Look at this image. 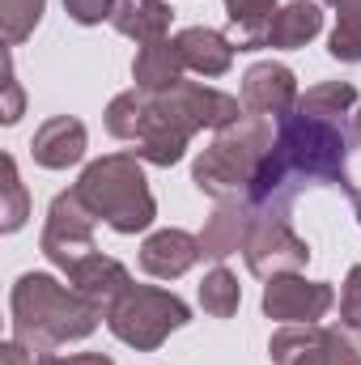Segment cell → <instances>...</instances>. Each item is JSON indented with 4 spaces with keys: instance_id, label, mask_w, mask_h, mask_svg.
<instances>
[{
    "instance_id": "obj_16",
    "label": "cell",
    "mask_w": 361,
    "mask_h": 365,
    "mask_svg": "<svg viewBox=\"0 0 361 365\" xmlns=\"http://www.w3.org/2000/svg\"><path fill=\"white\" fill-rule=\"evenodd\" d=\"M175 47H179L183 64L200 77H225L230 64H234V38H225L221 30L213 26H187L175 34Z\"/></svg>"
},
{
    "instance_id": "obj_21",
    "label": "cell",
    "mask_w": 361,
    "mask_h": 365,
    "mask_svg": "<svg viewBox=\"0 0 361 365\" xmlns=\"http://www.w3.org/2000/svg\"><path fill=\"white\" fill-rule=\"evenodd\" d=\"M357 106V90L349 81H319L298 98V115H310V119H345L349 110Z\"/></svg>"
},
{
    "instance_id": "obj_7",
    "label": "cell",
    "mask_w": 361,
    "mask_h": 365,
    "mask_svg": "<svg viewBox=\"0 0 361 365\" xmlns=\"http://www.w3.org/2000/svg\"><path fill=\"white\" fill-rule=\"evenodd\" d=\"M276 365H361V327L353 323H306L280 327L268 344Z\"/></svg>"
},
{
    "instance_id": "obj_2",
    "label": "cell",
    "mask_w": 361,
    "mask_h": 365,
    "mask_svg": "<svg viewBox=\"0 0 361 365\" xmlns=\"http://www.w3.org/2000/svg\"><path fill=\"white\" fill-rule=\"evenodd\" d=\"M247 106L234 93L195 86V81H179L175 90L149 93V115H145V128L136 140V158L149 166H175L195 132H204V128L221 132Z\"/></svg>"
},
{
    "instance_id": "obj_9",
    "label": "cell",
    "mask_w": 361,
    "mask_h": 365,
    "mask_svg": "<svg viewBox=\"0 0 361 365\" xmlns=\"http://www.w3.org/2000/svg\"><path fill=\"white\" fill-rule=\"evenodd\" d=\"M247 268L260 276V280H272V276H289L302 272L310 264V242L302 234H293L289 217H264L255 221L251 230V242H247Z\"/></svg>"
},
{
    "instance_id": "obj_32",
    "label": "cell",
    "mask_w": 361,
    "mask_h": 365,
    "mask_svg": "<svg viewBox=\"0 0 361 365\" xmlns=\"http://www.w3.org/2000/svg\"><path fill=\"white\" fill-rule=\"evenodd\" d=\"M64 365H115V361L102 357V353H77V357H64Z\"/></svg>"
},
{
    "instance_id": "obj_30",
    "label": "cell",
    "mask_w": 361,
    "mask_h": 365,
    "mask_svg": "<svg viewBox=\"0 0 361 365\" xmlns=\"http://www.w3.org/2000/svg\"><path fill=\"white\" fill-rule=\"evenodd\" d=\"M0 365H34V353L26 344L9 340V344H0Z\"/></svg>"
},
{
    "instance_id": "obj_19",
    "label": "cell",
    "mask_w": 361,
    "mask_h": 365,
    "mask_svg": "<svg viewBox=\"0 0 361 365\" xmlns=\"http://www.w3.org/2000/svg\"><path fill=\"white\" fill-rule=\"evenodd\" d=\"M319 30H323L319 0H293L285 9H276V17H272V26H268V47H276V51L306 47Z\"/></svg>"
},
{
    "instance_id": "obj_35",
    "label": "cell",
    "mask_w": 361,
    "mask_h": 365,
    "mask_svg": "<svg viewBox=\"0 0 361 365\" xmlns=\"http://www.w3.org/2000/svg\"><path fill=\"white\" fill-rule=\"evenodd\" d=\"M353 204H357V221H361V191H357V195H353Z\"/></svg>"
},
{
    "instance_id": "obj_23",
    "label": "cell",
    "mask_w": 361,
    "mask_h": 365,
    "mask_svg": "<svg viewBox=\"0 0 361 365\" xmlns=\"http://www.w3.org/2000/svg\"><path fill=\"white\" fill-rule=\"evenodd\" d=\"M238 302H243V289H238V276L230 272V268H213V272L200 280V306H204V314H213V319H230V314H238Z\"/></svg>"
},
{
    "instance_id": "obj_24",
    "label": "cell",
    "mask_w": 361,
    "mask_h": 365,
    "mask_svg": "<svg viewBox=\"0 0 361 365\" xmlns=\"http://www.w3.org/2000/svg\"><path fill=\"white\" fill-rule=\"evenodd\" d=\"M47 0H0V34L4 47H17L34 34V26L43 21Z\"/></svg>"
},
{
    "instance_id": "obj_12",
    "label": "cell",
    "mask_w": 361,
    "mask_h": 365,
    "mask_svg": "<svg viewBox=\"0 0 361 365\" xmlns=\"http://www.w3.org/2000/svg\"><path fill=\"white\" fill-rule=\"evenodd\" d=\"M255 221H260V212L251 208V200H225V204H217V212H213V217L204 221V230H200L204 259H217V264H221V259L247 251Z\"/></svg>"
},
{
    "instance_id": "obj_26",
    "label": "cell",
    "mask_w": 361,
    "mask_h": 365,
    "mask_svg": "<svg viewBox=\"0 0 361 365\" xmlns=\"http://www.w3.org/2000/svg\"><path fill=\"white\" fill-rule=\"evenodd\" d=\"M327 51H332V60H340V64H361V21H336V30H332V38H327Z\"/></svg>"
},
{
    "instance_id": "obj_4",
    "label": "cell",
    "mask_w": 361,
    "mask_h": 365,
    "mask_svg": "<svg viewBox=\"0 0 361 365\" xmlns=\"http://www.w3.org/2000/svg\"><path fill=\"white\" fill-rule=\"evenodd\" d=\"M272 145H276V132H272L268 115H251L243 110L230 128H221L213 136V145L195 158L191 166V182L225 204V200H247L251 195V182L260 175V166L268 162Z\"/></svg>"
},
{
    "instance_id": "obj_28",
    "label": "cell",
    "mask_w": 361,
    "mask_h": 365,
    "mask_svg": "<svg viewBox=\"0 0 361 365\" xmlns=\"http://www.w3.org/2000/svg\"><path fill=\"white\" fill-rule=\"evenodd\" d=\"M340 319L353 323V327H361V264L349 272V280H345V293H340Z\"/></svg>"
},
{
    "instance_id": "obj_6",
    "label": "cell",
    "mask_w": 361,
    "mask_h": 365,
    "mask_svg": "<svg viewBox=\"0 0 361 365\" xmlns=\"http://www.w3.org/2000/svg\"><path fill=\"white\" fill-rule=\"evenodd\" d=\"M106 327L115 340H123L128 349L136 353H153L166 344L171 331H179L191 323V310L187 302L166 293V289H153V284H128L111 306H106Z\"/></svg>"
},
{
    "instance_id": "obj_5",
    "label": "cell",
    "mask_w": 361,
    "mask_h": 365,
    "mask_svg": "<svg viewBox=\"0 0 361 365\" xmlns=\"http://www.w3.org/2000/svg\"><path fill=\"white\" fill-rule=\"evenodd\" d=\"M77 191L98 212V221H106L115 234H141L158 217V200H153V191L145 182V170H141L136 153H111V158L90 162L81 182H77Z\"/></svg>"
},
{
    "instance_id": "obj_34",
    "label": "cell",
    "mask_w": 361,
    "mask_h": 365,
    "mask_svg": "<svg viewBox=\"0 0 361 365\" xmlns=\"http://www.w3.org/2000/svg\"><path fill=\"white\" fill-rule=\"evenodd\" d=\"M353 136H357V140H361V110H357V115H353Z\"/></svg>"
},
{
    "instance_id": "obj_11",
    "label": "cell",
    "mask_w": 361,
    "mask_h": 365,
    "mask_svg": "<svg viewBox=\"0 0 361 365\" xmlns=\"http://www.w3.org/2000/svg\"><path fill=\"white\" fill-rule=\"evenodd\" d=\"M298 77L293 68L276 64V60H260L247 68L243 77V106L251 115H272V119H285L293 106H298Z\"/></svg>"
},
{
    "instance_id": "obj_18",
    "label": "cell",
    "mask_w": 361,
    "mask_h": 365,
    "mask_svg": "<svg viewBox=\"0 0 361 365\" xmlns=\"http://www.w3.org/2000/svg\"><path fill=\"white\" fill-rule=\"evenodd\" d=\"M171 17H175V9H171L166 0H115L111 26H115L123 38L158 43V38L171 34Z\"/></svg>"
},
{
    "instance_id": "obj_31",
    "label": "cell",
    "mask_w": 361,
    "mask_h": 365,
    "mask_svg": "<svg viewBox=\"0 0 361 365\" xmlns=\"http://www.w3.org/2000/svg\"><path fill=\"white\" fill-rule=\"evenodd\" d=\"M345 21H361V0H327Z\"/></svg>"
},
{
    "instance_id": "obj_25",
    "label": "cell",
    "mask_w": 361,
    "mask_h": 365,
    "mask_svg": "<svg viewBox=\"0 0 361 365\" xmlns=\"http://www.w3.org/2000/svg\"><path fill=\"white\" fill-rule=\"evenodd\" d=\"M4 221H0V230L4 234H17L21 225H26V217H30V200H26V182L17 175V162L4 153V212H0Z\"/></svg>"
},
{
    "instance_id": "obj_1",
    "label": "cell",
    "mask_w": 361,
    "mask_h": 365,
    "mask_svg": "<svg viewBox=\"0 0 361 365\" xmlns=\"http://www.w3.org/2000/svg\"><path fill=\"white\" fill-rule=\"evenodd\" d=\"M302 187H340L357 195L349 179V132L345 119H310L289 110L276 119V145L251 182V208L264 217H285Z\"/></svg>"
},
{
    "instance_id": "obj_20",
    "label": "cell",
    "mask_w": 361,
    "mask_h": 365,
    "mask_svg": "<svg viewBox=\"0 0 361 365\" xmlns=\"http://www.w3.org/2000/svg\"><path fill=\"white\" fill-rule=\"evenodd\" d=\"M230 26H234V47L238 51H260L268 47V26L276 17V0H225Z\"/></svg>"
},
{
    "instance_id": "obj_29",
    "label": "cell",
    "mask_w": 361,
    "mask_h": 365,
    "mask_svg": "<svg viewBox=\"0 0 361 365\" xmlns=\"http://www.w3.org/2000/svg\"><path fill=\"white\" fill-rule=\"evenodd\" d=\"M4 98H9V102H4V115H0V119H4V123H17V119H21V90H17V77H13V60L4 64Z\"/></svg>"
},
{
    "instance_id": "obj_13",
    "label": "cell",
    "mask_w": 361,
    "mask_h": 365,
    "mask_svg": "<svg viewBox=\"0 0 361 365\" xmlns=\"http://www.w3.org/2000/svg\"><path fill=\"white\" fill-rule=\"evenodd\" d=\"M86 145H90V136H86V123H81V119H73V115H51V119L34 132L30 153H34V162H39L43 170H68V166H77V162L86 158Z\"/></svg>"
},
{
    "instance_id": "obj_33",
    "label": "cell",
    "mask_w": 361,
    "mask_h": 365,
    "mask_svg": "<svg viewBox=\"0 0 361 365\" xmlns=\"http://www.w3.org/2000/svg\"><path fill=\"white\" fill-rule=\"evenodd\" d=\"M34 365H64V357H56V353H39Z\"/></svg>"
},
{
    "instance_id": "obj_3",
    "label": "cell",
    "mask_w": 361,
    "mask_h": 365,
    "mask_svg": "<svg viewBox=\"0 0 361 365\" xmlns=\"http://www.w3.org/2000/svg\"><path fill=\"white\" fill-rule=\"evenodd\" d=\"M13 340L26 344L34 357L56 353L60 344L86 340L98 331L102 310L86 302L73 284H60L47 272H26L13 284Z\"/></svg>"
},
{
    "instance_id": "obj_22",
    "label": "cell",
    "mask_w": 361,
    "mask_h": 365,
    "mask_svg": "<svg viewBox=\"0 0 361 365\" xmlns=\"http://www.w3.org/2000/svg\"><path fill=\"white\" fill-rule=\"evenodd\" d=\"M145 115H149V90L115 93L111 106H106V132H111L115 140H141Z\"/></svg>"
},
{
    "instance_id": "obj_17",
    "label": "cell",
    "mask_w": 361,
    "mask_h": 365,
    "mask_svg": "<svg viewBox=\"0 0 361 365\" xmlns=\"http://www.w3.org/2000/svg\"><path fill=\"white\" fill-rule=\"evenodd\" d=\"M183 56L175 47V38H158V43H141L136 60H132V77H136V90L162 93L175 90L183 81Z\"/></svg>"
},
{
    "instance_id": "obj_14",
    "label": "cell",
    "mask_w": 361,
    "mask_h": 365,
    "mask_svg": "<svg viewBox=\"0 0 361 365\" xmlns=\"http://www.w3.org/2000/svg\"><path fill=\"white\" fill-rule=\"evenodd\" d=\"M200 259H204V247L187 230H158L141 247V268L158 280H175V276L191 272Z\"/></svg>"
},
{
    "instance_id": "obj_10",
    "label": "cell",
    "mask_w": 361,
    "mask_h": 365,
    "mask_svg": "<svg viewBox=\"0 0 361 365\" xmlns=\"http://www.w3.org/2000/svg\"><path fill=\"white\" fill-rule=\"evenodd\" d=\"M336 306V289L327 280H306V276H272L264 289V314L285 327H306L319 323Z\"/></svg>"
},
{
    "instance_id": "obj_8",
    "label": "cell",
    "mask_w": 361,
    "mask_h": 365,
    "mask_svg": "<svg viewBox=\"0 0 361 365\" xmlns=\"http://www.w3.org/2000/svg\"><path fill=\"white\" fill-rule=\"evenodd\" d=\"M93 225H98V212L86 204V195L77 187L73 191H60L51 200V208H47V225H43L39 247H43V255L60 272H68L77 259H86L90 251H98L93 247Z\"/></svg>"
},
{
    "instance_id": "obj_27",
    "label": "cell",
    "mask_w": 361,
    "mask_h": 365,
    "mask_svg": "<svg viewBox=\"0 0 361 365\" xmlns=\"http://www.w3.org/2000/svg\"><path fill=\"white\" fill-rule=\"evenodd\" d=\"M64 9L77 26H98V21H111L115 0H64Z\"/></svg>"
},
{
    "instance_id": "obj_15",
    "label": "cell",
    "mask_w": 361,
    "mask_h": 365,
    "mask_svg": "<svg viewBox=\"0 0 361 365\" xmlns=\"http://www.w3.org/2000/svg\"><path fill=\"white\" fill-rule=\"evenodd\" d=\"M68 284L86 297V302H93L102 314H106V306L132 284V276H128V268L119 264V259H111V255H102V251H90L86 259H77L73 268H68Z\"/></svg>"
}]
</instances>
